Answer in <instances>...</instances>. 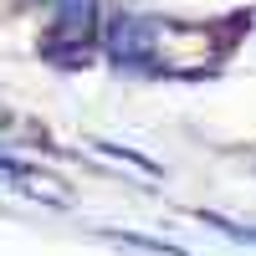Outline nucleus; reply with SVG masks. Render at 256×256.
I'll return each mask as SVG.
<instances>
[{"instance_id":"f257e3e1","label":"nucleus","mask_w":256,"mask_h":256,"mask_svg":"<svg viewBox=\"0 0 256 256\" xmlns=\"http://www.w3.org/2000/svg\"><path fill=\"white\" fill-rule=\"evenodd\" d=\"M20 190H31V195H46V200H56V205H67V184H56V180H46V174H20Z\"/></svg>"}]
</instances>
